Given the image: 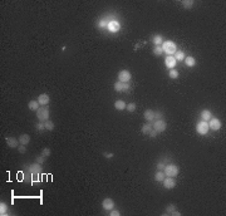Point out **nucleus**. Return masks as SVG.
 I'll return each mask as SVG.
<instances>
[{"label": "nucleus", "instance_id": "72a5a7b5", "mask_svg": "<svg viewBox=\"0 0 226 216\" xmlns=\"http://www.w3.org/2000/svg\"><path fill=\"white\" fill-rule=\"evenodd\" d=\"M44 161H45V157L43 156V155H40V156H38L37 157V160H35V162H38V163H44Z\"/></svg>", "mask_w": 226, "mask_h": 216}, {"label": "nucleus", "instance_id": "4be33fe9", "mask_svg": "<svg viewBox=\"0 0 226 216\" xmlns=\"http://www.w3.org/2000/svg\"><path fill=\"white\" fill-rule=\"evenodd\" d=\"M152 129H153V127H152V125L148 122V123H146V125L142 126V129H141V131H142L143 135H149V132H151Z\"/></svg>", "mask_w": 226, "mask_h": 216}, {"label": "nucleus", "instance_id": "9d476101", "mask_svg": "<svg viewBox=\"0 0 226 216\" xmlns=\"http://www.w3.org/2000/svg\"><path fill=\"white\" fill-rule=\"evenodd\" d=\"M162 182H163L165 189H167V190H171V189H173V187L176 186V180H175V177H167L166 176Z\"/></svg>", "mask_w": 226, "mask_h": 216}, {"label": "nucleus", "instance_id": "aec40b11", "mask_svg": "<svg viewBox=\"0 0 226 216\" xmlns=\"http://www.w3.org/2000/svg\"><path fill=\"white\" fill-rule=\"evenodd\" d=\"M211 117H212V113L210 112L209 109H203L202 112H201V118H202V121H206V122H209V121L211 119Z\"/></svg>", "mask_w": 226, "mask_h": 216}, {"label": "nucleus", "instance_id": "1a4fd4ad", "mask_svg": "<svg viewBox=\"0 0 226 216\" xmlns=\"http://www.w3.org/2000/svg\"><path fill=\"white\" fill-rule=\"evenodd\" d=\"M107 28L111 33H117V31L121 30V24L117 20H111L109 23L107 24Z\"/></svg>", "mask_w": 226, "mask_h": 216}, {"label": "nucleus", "instance_id": "f257e3e1", "mask_svg": "<svg viewBox=\"0 0 226 216\" xmlns=\"http://www.w3.org/2000/svg\"><path fill=\"white\" fill-rule=\"evenodd\" d=\"M161 47H162V49H163V52L167 53L168 55H173V54L177 52V45L172 40H166V42L162 43Z\"/></svg>", "mask_w": 226, "mask_h": 216}, {"label": "nucleus", "instance_id": "37998d69", "mask_svg": "<svg viewBox=\"0 0 226 216\" xmlns=\"http://www.w3.org/2000/svg\"><path fill=\"white\" fill-rule=\"evenodd\" d=\"M99 25H102L103 28L106 27V23H104V20H101V21H99Z\"/></svg>", "mask_w": 226, "mask_h": 216}, {"label": "nucleus", "instance_id": "412c9836", "mask_svg": "<svg viewBox=\"0 0 226 216\" xmlns=\"http://www.w3.org/2000/svg\"><path fill=\"white\" fill-rule=\"evenodd\" d=\"M165 177H166V175L161 170H158L157 172L155 173V181H157V182H162V181L165 180Z\"/></svg>", "mask_w": 226, "mask_h": 216}, {"label": "nucleus", "instance_id": "393cba45", "mask_svg": "<svg viewBox=\"0 0 226 216\" xmlns=\"http://www.w3.org/2000/svg\"><path fill=\"white\" fill-rule=\"evenodd\" d=\"M185 63H186L187 67H195L196 59L193 58V57H186V58H185Z\"/></svg>", "mask_w": 226, "mask_h": 216}, {"label": "nucleus", "instance_id": "f704fd0d", "mask_svg": "<svg viewBox=\"0 0 226 216\" xmlns=\"http://www.w3.org/2000/svg\"><path fill=\"white\" fill-rule=\"evenodd\" d=\"M109 215H111V216H119L121 212H119L118 210H116V209H112V210H111V212H109Z\"/></svg>", "mask_w": 226, "mask_h": 216}, {"label": "nucleus", "instance_id": "b1692460", "mask_svg": "<svg viewBox=\"0 0 226 216\" xmlns=\"http://www.w3.org/2000/svg\"><path fill=\"white\" fill-rule=\"evenodd\" d=\"M152 42H153L155 45H161L162 43H163V37L160 35V34H157V35H155L152 38Z\"/></svg>", "mask_w": 226, "mask_h": 216}, {"label": "nucleus", "instance_id": "4468645a", "mask_svg": "<svg viewBox=\"0 0 226 216\" xmlns=\"http://www.w3.org/2000/svg\"><path fill=\"white\" fill-rule=\"evenodd\" d=\"M37 101L39 102L40 106H48L49 102H50V98H49V96H48L47 93H42L39 97H38Z\"/></svg>", "mask_w": 226, "mask_h": 216}, {"label": "nucleus", "instance_id": "cd10ccee", "mask_svg": "<svg viewBox=\"0 0 226 216\" xmlns=\"http://www.w3.org/2000/svg\"><path fill=\"white\" fill-rule=\"evenodd\" d=\"M175 210H176V206H175L173 204H170L166 207V215H172Z\"/></svg>", "mask_w": 226, "mask_h": 216}, {"label": "nucleus", "instance_id": "79ce46f5", "mask_svg": "<svg viewBox=\"0 0 226 216\" xmlns=\"http://www.w3.org/2000/svg\"><path fill=\"white\" fill-rule=\"evenodd\" d=\"M172 215H175V216H180V215H181V212H179V211H176V210H175Z\"/></svg>", "mask_w": 226, "mask_h": 216}, {"label": "nucleus", "instance_id": "7ed1b4c3", "mask_svg": "<svg viewBox=\"0 0 226 216\" xmlns=\"http://www.w3.org/2000/svg\"><path fill=\"white\" fill-rule=\"evenodd\" d=\"M163 172L166 175L167 177H176L177 175L180 172V168L179 166H176V165H167V166H165L163 168Z\"/></svg>", "mask_w": 226, "mask_h": 216}, {"label": "nucleus", "instance_id": "e433bc0d", "mask_svg": "<svg viewBox=\"0 0 226 216\" xmlns=\"http://www.w3.org/2000/svg\"><path fill=\"white\" fill-rule=\"evenodd\" d=\"M18 151L20 152V153H25V152H27V148H25L24 145H20V146H19V148H18Z\"/></svg>", "mask_w": 226, "mask_h": 216}, {"label": "nucleus", "instance_id": "c9c22d12", "mask_svg": "<svg viewBox=\"0 0 226 216\" xmlns=\"http://www.w3.org/2000/svg\"><path fill=\"white\" fill-rule=\"evenodd\" d=\"M37 129H39V131H43V129H45V126H44V123H43V122L37 123Z\"/></svg>", "mask_w": 226, "mask_h": 216}, {"label": "nucleus", "instance_id": "58836bf2", "mask_svg": "<svg viewBox=\"0 0 226 216\" xmlns=\"http://www.w3.org/2000/svg\"><path fill=\"white\" fill-rule=\"evenodd\" d=\"M157 168H158V170H161V171H163V168H165V165L162 163V162H158V163H157Z\"/></svg>", "mask_w": 226, "mask_h": 216}, {"label": "nucleus", "instance_id": "20e7f679", "mask_svg": "<svg viewBox=\"0 0 226 216\" xmlns=\"http://www.w3.org/2000/svg\"><path fill=\"white\" fill-rule=\"evenodd\" d=\"M209 123L206 122V121H200L199 123L196 125V132L199 133V135H207V132H209Z\"/></svg>", "mask_w": 226, "mask_h": 216}, {"label": "nucleus", "instance_id": "7c9ffc66", "mask_svg": "<svg viewBox=\"0 0 226 216\" xmlns=\"http://www.w3.org/2000/svg\"><path fill=\"white\" fill-rule=\"evenodd\" d=\"M163 53V49H162L161 45H155L153 48V54H156V55H161V54Z\"/></svg>", "mask_w": 226, "mask_h": 216}, {"label": "nucleus", "instance_id": "5701e85b", "mask_svg": "<svg viewBox=\"0 0 226 216\" xmlns=\"http://www.w3.org/2000/svg\"><path fill=\"white\" fill-rule=\"evenodd\" d=\"M175 59L176 60H185V58H186V54H185L183 50H177L176 53L173 54Z\"/></svg>", "mask_w": 226, "mask_h": 216}, {"label": "nucleus", "instance_id": "6e6552de", "mask_svg": "<svg viewBox=\"0 0 226 216\" xmlns=\"http://www.w3.org/2000/svg\"><path fill=\"white\" fill-rule=\"evenodd\" d=\"M113 88H114V91H116V92H118V93H122V92H126L127 89H128V88H129V84L117 81L116 83H114Z\"/></svg>", "mask_w": 226, "mask_h": 216}, {"label": "nucleus", "instance_id": "ea45409f", "mask_svg": "<svg viewBox=\"0 0 226 216\" xmlns=\"http://www.w3.org/2000/svg\"><path fill=\"white\" fill-rule=\"evenodd\" d=\"M148 136H151V137H153V138H155V137H156V136H157V132H156V131H155V129H152V131H151V132H149V135H148Z\"/></svg>", "mask_w": 226, "mask_h": 216}, {"label": "nucleus", "instance_id": "c756f323", "mask_svg": "<svg viewBox=\"0 0 226 216\" xmlns=\"http://www.w3.org/2000/svg\"><path fill=\"white\" fill-rule=\"evenodd\" d=\"M168 75H170V78L172 79H176L179 78V71H176V69H170V73H168Z\"/></svg>", "mask_w": 226, "mask_h": 216}, {"label": "nucleus", "instance_id": "6ab92c4d", "mask_svg": "<svg viewBox=\"0 0 226 216\" xmlns=\"http://www.w3.org/2000/svg\"><path fill=\"white\" fill-rule=\"evenodd\" d=\"M126 107H127V104L123 102L122 99H118L114 102V108H116L117 111H123V109H126Z\"/></svg>", "mask_w": 226, "mask_h": 216}, {"label": "nucleus", "instance_id": "ddd939ff", "mask_svg": "<svg viewBox=\"0 0 226 216\" xmlns=\"http://www.w3.org/2000/svg\"><path fill=\"white\" fill-rule=\"evenodd\" d=\"M40 172H42V165H40V163L35 162V163H33L30 166V173H31V176H38Z\"/></svg>", "mask_w": 226, "mask_h": 216}, {"label": "nucleus", "instance_id": "f8f14e48", "mask_svg": "<svg viewBox=\"0 0 226 216\" xmlns=\"http://www.w3.org/2000/svg\"><path fill=\"white\" fill-rule=\"evenodd\" d=\"M165 64H166L167 68L173 69L175 67H176V64H177V60L175 59L173 55H168V57H166V59H165Z\"/></svg>", "mask_w": 226, "mask_h": 216}, {"label": "nucleus", "instance_id": "a19ab883", "mask_svg": "<svg viewBox=\"0 0 226 216\" xmlns=\"http://www.w3.org/2000/svg\"><path fill=\"white\" fill-rule=\"evenodd\" d=\"M104 156L107 158H111V157H113V153H104Z\"/></svg>", "mask_w": 226, "mask_h": 216}, {"label": "nucleus", "instance_id": "f03ea898", "mask_svg": "<svg viewBox=\"0 0 226 216\" xmlns=\"http://www.w3.org/2000/svg\"><path fill=\"white\" fill-rule=\"evenodd\" d=\"M37 118L39 119V122H45L49 119V108L47 106H40L37 111Z\"/></svg>", "mask_w": 226, "mask_h": 216}, {"label": "nucleus", "instance_id": "2f4dec72", "mask_svg": "<svg viewBox=\"0 0 226 216\" xmlns=\"http://www.w3.org/2000/svg\"><path fill=\"white\" fill-rule=\"evenodd\" d=\"M126 109L128 111V112H135V111H136V104H135V103H129V104H127Z\"/></svg>", "mask_w": 226, "mask_h": 216}, {"label": "nucleus", "instance_id": "dca6fc26", "mask_svg": "<svg viewBox=\"0 0 226 216\" xmlns=\"http://www.w3.org/2000/svg\"><path fill=\"white\" fill-rule=\"evenodd\" d=\"M143 118H145L147 122H153L155 121V111L153 109H147L145 111V113H143Z\"/></svg>", "mask_w": 226, "mask_h": 216}, {"label": "nucleus", "instance_id": "a878e982", "mask_svg": "<svg viewBox=\"0 0 226 216\" xmlns=\"http://www.w3.org/2000/svg\"><path fill=\"white\" fill-rule=\"evenodd\" d=\"M8 214V206L5 202H0V215H6Z\"/></svg>", "mask_w": 226, "mask_h": 216}, {"label": "nucleus", "instance_id": "a211bd4d", "mask_svg": "<svg viewBox=\"0 0 226 216\" xmlns=\"http://www.w3.org/2000/svg\"><path fill=\"white\" fill-rule=\"evenodd\" d=\"M40 107V104H39V102L38 101H34V99H31V101H29V103H28V108H29L30 111H38V108Z\"/></svg>", "mask_w": 226, "mask_h": 216}, {"label": "nucleus", "instance_id": "473e14b6", "mask_svg": "<svg viewBox=\"0 0 226 216\" xmlns=\"http://www.w3.org/2000/svg\"><path fill=\"white\" fill-rule=\"evenodd\" d=\"M42 155H43L44 157H49L50 156V148H43Z\"/></svg>", "mask_w": 226, "mask_h": 216}, {"label": "nucleus", "instance_id": "4c0bfd02", "mask_svg": "<svg viewBox=\"0 0 226 216\" xmlns=\"http://www.w3.org/2000/svg\"><path fill=\"white\" fill-rule=\"evenodd\" d=\"M162 118V113L161 112H155V121L156 119H161Z\"/></svg>", "mask_w": 226, "mask_h": 216}, {"label": "nucleus", "instance_id": "bb28decb", "mask_svg": "<svg viewBox=\"0 0 226 216\" xmlns=\"http://www.w3.org/2000/svg\"><path fill=\"white\" fill-rule=\"evenodd\" d=\"M44 126H45V129H48V131H53L54 129V123L50 119L45 121V122H44Z\"/></svg>", "mask_w": 226, "mask_h": 216}, {"label": "nucleus", "instance_id": "423d86ee", "mask_svg": "<svg viewBox=\"0 0 226 216\" xmlns=\"http://www.w3.org/2000/svg\"><path fill=\"white\" fill-rule=\"evenodd\" d=\"M132 78V74L127 69H122L119 73H118V81L119 82H123V83H128Z\"/></svg>", "mask_w": 226, "mask_h": 216}, {"label": "nucleus", "instance_id": "c85d7f7f", "mask_svg": "<svg viewBox=\"0 0 226 216\" xmlns=\"http://www.w3.org/2000/svg\"><path fill=\"white\" fill-rule=\"evenodd\" d=\"M182 6L185 9H191L193 6V1H191V0H183L182 1Z\"/></svg>", "mask_w": 226, "mask_h": 216}, {"label": "nucleus", "instance_id": "39448f33", "mask_svg": "<svg viewBox=\"0 0 226 216\" xmlns=\"http://www.w3.org/2000/svg\"><path fill=\"white\" fill-rule=\"evenodd\" d=\"M152 127H153V129L157 133H161V132L166 131L167 125H166V122H165L163 119H156L153 122V125H152Z\"/></svg>", "mask_w": 226, "mask_h": 216}, {"label": "nucleus", "instance_id": "9b49d317", "mask_svg": "<svg viewBox=\"0 0 226 216\" xmlns=\"http://www.w3.org/2000/svg\"><path fill=\"white\" fill-rule=\"evenodd\" d=\"M102 207H103L104 210H107V211H111L112 209H114V201L112 199H109V197L104 199L103 202H102Z\"/></svg>", "mask_w": 226, "mask_h": 216}, {"label": "nucleus", "instance_id": "2eb2a0df", "mask_svg": "<svg viewBox=\"0 0 226 216\" xmlns=\"http://www.w3.org/2000/svg\"><path fill=\"white\" fill-rule=\"evenodd\" d=\"M5 141H6V145L10 148H17L18 145L20 143V142H19V138H14V137H6Z\"/></svg>", "mask_w": 226, "mask_h": 216}, {"label": "nucleus", "instance_id": "0eeeda50", "mask_svg": "<svg viewBox=\"0 0 226 216\" xmlns=\"http://www.w3.org/2000/svg\"><path fill=\"white\" fill-rule=\"evenodd\" d=\"M209 128L214 129V131H219L221 128V121L219 118H215V117H211V119L209 121Z\"/></svg>", "mask_w": 226, "mask_h": 216}, {"label": "nucleus", "instance_id": "f3484780", "mask_svg": "<svg viewBox=\"0 0 226 216\" xmlns=\"http://www.w3.org/2000/svg\"><path fill=\"white\" fill-rule=\"evenodd\" d=\"M19 142H20V145L27 146L30 142V136L28 135V133H24V135H21L20 137H19Z\"/></svg>", "mask_w": 226, "mask_h": 216}]
</instances>
